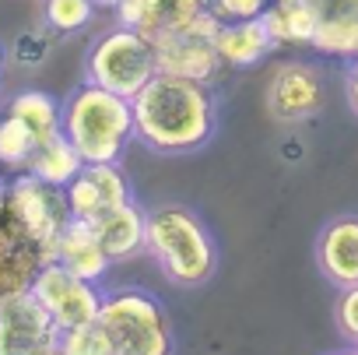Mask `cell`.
<instances>
[{"mask_svg": "<svg viewBox=\"0 0 358 355\" xmlns=\"http://www.w3.org/2000/svg\"><path fill=\"white\" fill-rule=\"evenodd\" d=\"M130 102L134 137L158 155H187L215 137V99L204 81L158 71Z\"/></svg>", "mask_w": 358, "mask_h": 355, "instance_id": "obj_1", "label": "cell"}, {"mask_svg": "<svg viewBox=\"0 0 358 355\" xmlns=\"http://www.w3.org/2000/svg\"><path fill=\"white\" fill-rule=\"evenodd\" d=\"M60 130L85 165L120 162L134 137V102L88 81L64 102Z\"/></svg>", "mask_w": 358, "mask_h": 355, "instance_id": "obj_2", "label": "cell"}, {"mask_svg": "<svg viewBox=\"0 0 358 355\" xmlns=\"http://www.w3.org/2000/svg\"><path fill=\"white\" fill-rule=\"evenodd\" d=\"M148 229V246L155 260L165 267V274L179 285H204L215 274V243L208 229L201 225L197 215L187 208H155L144 222Z\"/></svg>", "mask_w": 358, "mask_h": 355, "instance_id": "obj_3", "label": "cell"}, {"mask_svg": "<svg viewBox=\"0 0 358 355\" xmlns=\"http://www.w3.org/2000/svg\"><path fill=\"white\" fill-rule=\"evenodd\" d=\"M95 323L106 330L113 355H172L169 316L144 288H120L106 295Z\"/></svg>", "mask_w": 358, "mask_h": 355, "instance_id": "obj_4", "label": "cell"}, {"mask_svg": "<svg viewBox=\"0 0 358 355\" xmlns=\"http://www.w3.org/2000/svg\"><path fill=\"white\" fill-rule=\"evenodd\" d=\"M85 71L92 85H102L123 99H134L158 74V60H155V46L148 36L120 25L92 46Z\"/></svg>", "mask_w": 358, "mask_h": 355, "instance_id": "obj_5", "label": "cell"}, {"mask_svg": "<svg viewBox=\"0 0 358 355\" xmlns=\"http://www.w3.org/2000/svg\"><path fill=\"white\" fill-rule=\"evenodd\" d=\"M222 22L211 11H201L190 25H183L179 32L158 36L155 46V60L162 74H176V78H190V81H211L222 67V57L215 50V36H218Z\"/></svg>", "mask_w": 358, "mask_h": 355, "instance_id": "obj_6", "label": "cell"}, {"mask_svg": "<svg viewBox=\"0 0 358 355\" xmlns=\"http://www.w3.org/2000/svg\"><path fill=\"white\" fill-rule=\"evenodd\" d=\"M29 292L39 299V306L53 316V323L60 330H74V327L95 323V316L102 309V295L95 292V281L78 278L60 260L43 264L39 274L32 278Z\"/></svg>", "mask_w": 358, "mask_h": 355, "instance_id": "obj_7", "label": "cell"}, {"mask_svg": "<svg viewBox=\"0 0 358 355\" xmlns=\"http://www.w3.org/2000/svg\"><path fill=\"white\" fill-rule=\"evenodd\" d=\"M4 197H8V204L15 208V215L25 222V229L46 246V257L53 260L57 236H60V229L71 222V208H67L64 187L43 183L39 176L25 172V176H15V180L4 187ZM50 260H46V264H50Z\"/></svg>", "mask_w": 358, "mask_h": 355, "instance_id": "obj_8", "label": "cell"}, {"mask_svg": "<svg viewBox=\"0 0 358 355\" xmlns=\"http://www.w3.org/2000/svg\"><path fill=\"white\" fill-rule=\"evenodd\" d=\"M64 330L25 288L0 302V355H53Z\"/></svg>", "mask_w": 358, "mask_h": 355, "instance_id": "obj_9", "label": "cell"}, {"mask_svg": "<svg viewBox=\"0 0 358 355\" xmlns=\"http://www.w3.org/2000/svg\"><path fill=\"white\" fill-rule=\"evenodd\" d=\"M46 260V246L25 229L0 190V302L25 292Z\"/></svg>", "mask_w": 358, "mask_h": 355, "instance_id": "obj_10", "label": "cell"}, {"mask_svg": "<svg viewBox=\"0 0 358 355\" xmlns=\"http://www.w3.org/2000/svg\"><path fill=\"white\" fill-rule=\"evenodd\" d=\"M323 102V81L309 64H281L267 85V109L281 123L309 120Z\"/></svg>", "mask_w": 358, "mask_h": 355, "instance_id": "obj_11", "label": "cell"}, {"mask_svg": "<svg viewBox=\"0 0 358 355\" xmlns=\"http://www.w3.org/2000/svg\"><path fill=\"white\" fill-rule=\"evenodd\" d=\"M316 260L330 285H337V288L358 285V215L334 218L320 232Z\"/></svg>", "mask_w": 358, "mask_h": 355, "instance_id": "obj_12", "label": "cell"}, {"mask_svg": "<svg viewBox=\"0 0 358 355\" xmlns=\"http://www.w3.org/2000/svg\"><path fill=\"white\" fill-rule=\"evenodd\" d=\"M53 260H60L67 271H74L78 278L85 281H99L106 274V267L113 264L109 253L102 250L92 222H81V218H71L60 236H57V246H53Z\"/></svg>", "mask_w": 358, "mask_h": 355, "instance_id": "obj_13", "label": "cell"}, {"mask_svg": "<svg viewBox=\"0 0 358 355\" xmlns=\"http://www.w3.org/2000/svg\"><path fill=\"white\" fill-rule=\"evenodd\" d=\"M320 25L313 46L334 57H358V0H306Z\"/></svg>", "mask_w": 358, "mask_h": 355, "instance_id": "obj_14", "label": "cell"}, {"mask_svg": "<svg viewBox=\"0 0 358 355\" xmlns=\"http://www.w3.org/2000/svg\"><path fill=\"white\" fill-rule=\"evenodd\" d=\"M148 215L137 204H120V208H106L99 218H92V229L102 243V250L109 253V260H127L134 257L141 246H148V229H144Z\"/></svg>", "mask_w": 358, "mask_h": 355, "instance_id": "obj_15", "label": "cell"}, {"mask_svg": "<svg viewBox=\"0 0 358 355\" xmlns=\"http://www.w3.org/2000/svg\"><path fill=\"white\" fill-rule=\"evenodd\" d=\"M274 46H278V43H274V36H271L264 15H260V18H250V22H229V25H222L218 36H215V50H218L222 64H229V67H253V64H260Z\"/></svg>", "mask_w": 358, "mask_h": 355, "instance_id": "obj_16", "label": "cell"}, {"mask_svg": "<svg viewBox=\"0 0 358 355\" xmlns=\"http://www.w3.org/2000/svg\"><path fill=\"white\" fill-rule=\"evenodd\" d=\"M25 169H29L32 176H39L43 183L67 187L74 176L85 169V162H81V155L74 151V144H71V141L64 137V130H60L57 137L36 144V151H32V158H29Z\"/></svg>", "mask_w": 358, "mask_h": 355, "instance_id": "obj_17", "label": "cell"}, {"mask_svg": "<svg viewBox=\"0 0 358 355\" xmlns=\"http://www.w3.org/2000/svg\"><path fill=\"white\" fill-rule=\"evenodd\" d=\"M8 116L22 120L32 130L36 144H43V141L60 134V106L46 92H22V95H15L11 106H8Z\"/></svg>", "mask_w": 358, "mask_h": 355, "instance_id": "obj_18", "label": "cell"}, {"mask_svg": "<svg viewBox=\"0 0 358 355\" xmlns=\"http://www.w3.org/2000/svg\"><path fill=\"white\" fill-rule=\"evenodd\" d=\"M264 22H267L278 46L281 43H309L313 46V36H316V25H320V18L309 4H292V8L274 4V8L264 11Z\"/></svg>", "mask_w": 358, "mask_h": 355, "instance_id": "obj_19", "label": "cell"}, {"mask_svg": "<svg viewBox=\"0 0 358 355\" xmlns=\"http://www.w3.org/2000/svg\"><path fill=\"white\" fill-rule=\"evenodd\" d=\"M32 151H36V137L22 120H15V116L0 120V162L18 169V165H29Z\"/></svg>", "mask_w": 358, "mask_h": 355, "instance_id": "obj_20", "label": "cell"}, {"mask_svg": "<svg viewBox=\"0 0 358 355\" xmlns=\"http://www.w3.org/2000/svg\"><path fill=\"white\" fill-rule=\"evenodd\" d=\"M64 194H67V208H71V218H81V222H92V218H99L102 211H106V201H102V194H99V187H95V180L81 169L74 180L64 187Z\"/></svg>", "mask_w": 358, "mask_h": 355, "instance_id": "obj_21", "label": "cell"}, {"mask_svg": "<svg viewBox=\"0 0 358 355\" xmlns=\"http://www.w3.org/2000/svg\"><path fill=\"white\" fill-rule=\"evenodd\" d=\"M95 4L92 0H46V25L53 32H78L92 22Z\"/></svg>", "mask_w": 358, "mask_h": 355, "instance_id": "obj_22", "label": "cell"}, {"mask_svg": "<svg viewBox=\"0 0 358 355\" xmlns=\"http://www.w3.org/2000/svg\"><path fill=\"white\" fill-rule=\"evenodd\" d=\"M60 351H64V355H113L109 337H106V330H102L99 323H85V327L64 330Z\"/></svg>", "mask_w": 358, "mask_h": 355, "instance_id": "obj_23", "label": "cell"}, {"mask_svg": "<svg viewBox=\"0 0 358 355\" xmlns=\"http://www.w3.org/2000/svg\"><path fill=\"white\" fill-rule=\"evenodd\" d=\"M85 172L95 180V187H99V194H102L106 208H120V204H127V201H130V187H127V180H123V172L116 169V162L85 165Z\"/></svg>", "mask_w": 358, "mask_h": 355, "instance_id": "obj_24", "label": "cell"}, {"mask_svg": "<svg viewBox=\"0 0 358 355\" xmlns=\"http://www.w3.org/2000/svg\"><path fill=\"white\" fill-rule=\"evenodd\" d=\"M267 8H271V0H208V11H211L222 25L260 18Z\"/></svg>", "mask_w": 358, "mask_h": 355, "instance_id": "obj_25", "label": "cell"}, {"mask_svg": "<svg viewBox=\"0 0 358 355\" xmlns=\"http://www.w3.org/2000/svg\"><path fill=\"white\" fill-rule=\"evenodd\" d=\"M337 327L348 341L358 344V285H348L341 288V299H337Z\"/></svg>", "mask_w": 358, "mask_h": 355, "instance_id": "obj_26", "label": "cell"}, {"mask_svg": "<svg viewBox=\"0 0 358 355\" xmlns=\"http://www.w3.org/2000/svg\"><path fill=\"white\" fill-rule=\"evenodd\" d=\"M155 8H158V0H120L116 15H120V25H127V29H137V32H141Z\"/></svg>", "mask_w": 358, "mask_h": 355, "instance_id": "obj_27", "label": "cell"}, {"mask_svg": "<svg viewBox=\"0 0 358 355\" xmlns=\"http://www.w3.org/2000/svg\"><path fill=\"white\" fill-rule=\"evenodd\" d=\"M15 53H18V60L22 64H39L43 57H46V39L43 36H22L18 39V46H15Z\"/></svg>", "mask_w": 358, "mask_h": 355, "instance_id": "obj_28", "label": "cell"}, {"mask_svg": "<svg viewBox=\"0 0 358 355\" xmlns=\"http://www.w3.org/2000/svg\"><path fill=\"white\" fill-rule=\"evenodd\" d=\"M348 102H351V109L358 113V64H355L351 74H348Z\"/></svg>", "mask_w": 358, "mask_h": 355, "instance_id": "obj_29", "label": "cell"}, {"mask_svg": "<svg viewBox=\"0 0 358 355\" xmlns=\"http://www.w3.org/2000/svg\"><path fill=\"white\" fill-rule=\"evenodd\" d=\"M95 8H120V0H92Z\"/></svg>", "mask_w": 358, "mask_h": 355, "instance_id": "obj_30", "label": "cell"}, {"mask_svg": "<svg viewBox=\"0 0 358 355\" xmlns=\"http://www.w3.org/2000/svg\"><path fill=\"white\" fill-rule=\"evenodd\" d=\"M274 4H281V8H292V4H306V0H274Z\"/></svg>", "mask_w": 358, "mask_h": 355, "instance_id": "obj_31", "label": "cell"}, {"mask_svg": "<svg viewBox=\"0 0 358 355\" xmlns=\"http://www.w3.org/2000/svg\"><path fill=\"white\" fill-rule=\"evenodd\" d=\"M330 355H358V348H344V351H330Z\"/></svg>", "mask_w": 358, "mask_h": 355, "instance_id": "obj_32", "label": "cell"}, {"mask_svg": "<svg viewBox=\"0 0 358 355\" xmlns=\"http://www.w3.org/2000/svg\"><path fill=\"white\" fill-rule=\"evenodd\" d=\"M0 64H4V50H0Z\"/></svg>", "mask_w": 358, "mask_h": 355, "instance_id": "obj_33", "label": "cell"}, {"mask_svg": "<svg viewBox=\"0 0 358 355\" xmlns=\"http://www.w3.org/2000/svg\"><path fill=\"white\" fill-rule=\"evenodd\" d=\"M53 355H64V351H53Z\"/></svg>", "mask_w": 358, "mask_h": 355, "instance_id": "obj_34", "label": "cell"}, {"mask_svg": "<svg viewBox=\"0 0 358 355\" xmlns=\"http://www.w3.org/2000/svg\"><path fill=\"white\" fill-rule=\"evenodd\" d=\"M0 190H4V183H0Z\"/></svg>", "mask_w": 358, "mask_h": 355, "instance_id": "obj_35", "label": "cell"}]
</instances>
